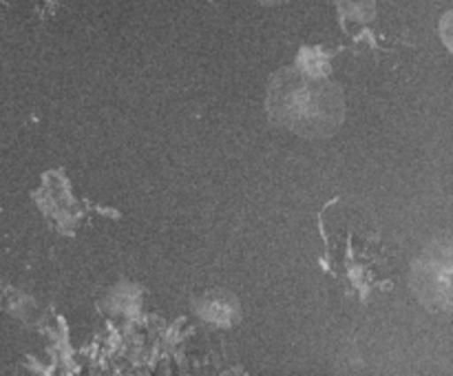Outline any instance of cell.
<instances>
[{
	"mask_svg": "<svg viewBox=\"0 0 453 376\" xmlns=\"http://www.w3.org/2000/svg\"><path fill=\"white\" fill-rule=\"evenodd\" d=\"M323 268L343 286L345 295L367 303L376 292L394 290L388 246L363 208L334 197L319 212Z\"/></svg>",
	"mask_w": 453,
	"mask_h": 376,
	"instance_id": "cell-1",
	"label": "cell"
},
{
	"mask_svg": "<svg viewBox=\"0 0 453 376\" xmlns=\"http://www.w3.org/2000/svg\"><path fill=\"white\" fill-rule=\"evenodd\" d=\"M270 111L274 119L303 133L305 137H326L334 131L343 115L341 91L327 82L305 78L295 69L274 75L270 87Z\"/></svg>",
	"mask_w": 453,
	"mask_h": 376,
	"instance_id": "cell-2",
	"label": "cell"
}]
</instances>
